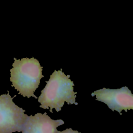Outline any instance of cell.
<instances>
[{
    "label": "cell",
    "instance_id": "6da1fadb",
    "mask_svg": "<svg viewBox=\"0 0 133 133\" xmlns=\"http://www.w3.org/2000/svg\"><path fill=\"white\" fill-rule=\"evenodd\" d=\"M70 76L65 75L62 69L54 71L49 79L46 81V85L38 98V101L41 104L40 108L49 109L52 113L53 109L57 112L61 111L65 101L68 104H78L75 102L77 92L74 91V84L69 78Z\"/></svg>",
    "mask_w": 133,
    "mask_h": 133
},
{
    "label": "cell",
    "instance_id": "277c9868",
    "mask_svg": "<svg viewBox=\"0 0 133 133\" xmlns=\"http://www.w3.org/2000/svg\"><path fill=\"white\" fill-rule=\"evenodd\" d=\"M96 100L105 103L113 111H116L122 115V111L133 109V95L129 88L123 87L119 89L103 88L91 94Z\"/></svg>",
    "mask_w": 133,
    "mask_h": 133
},
{
    "label": "cell",
    "instance_id": "7a4b0ae2",
    "mask_svg": "<svg viewBox=\"0 0 133 133\" xmlns=\"http://www.w3.org/2000/svg\"><path fill=\"white\" fill-rule=\"evenodd\" d=\"M14 59L12 68L10 70L11 86L23 97L37 99L34 92L38 87L41 79L44 77L42 75L43 67L34 58Z\"/></svg>",
    "mask_w": 133,
    "mask_h": 133
},
{
    "label": "cell",
    "instance_id": "8992f818",
    "mask_svg": "<svg viewBox=\"0 0 133 133\" xmlns=\"http://www.w3.org/2000/svg\"><path fill=\"white\" fill-rule=\"evenodd\" d=\"M57 133H81V132H78L77 130H73L71 128H67L62 131H58Z\"/></svg>",
    "mask_w": 133,
    "mask_h": 133
},
{
    "label": "cell",
    "instance_id": "5b68a950",
    "mask_svg": "<svg viewBox=\"0 0 133 133\" xmlns=\"http://www.w3.org/2000/svg\"><path fill=\"white\" fill-rule=\"evenodd\" d=\"M63 120L52 119L47 113H37L28 116L23 127L22 133H57V128L64 124Z\"/></svg>",
    "mask_w": 133,
    "mask_h": 133
},
{
    "label": "cell",
    "instance_id": "3957f363",
    "mask_svg": "<svg viewBox=\"0 0 133 133\" xmlns=\"http://www.w3.org/2000/svg\"><path fill=\"white\" fill-rule=\"evenodd\" d=\"M9 91L0 96V133L21 132L28 117L25 110L19 107L12 101Z\"/></svg>",
    "mask_w": 133,
    "mask_h": 133
}]
</instances>
